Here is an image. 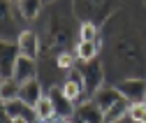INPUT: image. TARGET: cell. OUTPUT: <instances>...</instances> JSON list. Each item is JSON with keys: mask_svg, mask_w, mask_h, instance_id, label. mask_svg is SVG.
<instances>
[{"mask_svg": "<svg viewBox=\"0 0 146 123\" xmlns=\"http://www.w3.org/2000/svg\"><path fill=\"white\" fill-rule=\"evenodd\" d=\"M60 91L67 95V100L72 102V104H79L84 102V95H86V84H84V77H81V72L74 67L72 72H67V77L63 79V84H60Z\"/></svg>", "mask_w": 146, "mask_h": 123, "instance_id": "obj_5", "label": "cell"}, {"mask_svg": "<svg viewBox=\"0 0 146 123\" xmlns=\"http://www.w3.org/2000/svg\"><path fill=\"white\" fill-rule=\"evenodd\" d=\"M130 118L137 121V123H146V104H144V102L132 104V109H130Z\"/></svg>", "mask_w": 146, "mask_h": 123, "instance_id": "obj_22", "label": "cell"}, {"mask_svg": "<svg viewBox=\"0 0 146 123\" xmlns=\"http://www.w3.org/2000/svg\"><path fill=\"white\" fill-rule=\"evenodd\" d=\"M35 114H37L40 121H51V118H56V107H53V102L49 95H44L37 104H35Z\"/></svg>", "mask_w": 146, "mask_h": 123, "instance_id": "obj_20", "label": "cell"}, {"mask_svg": "<svg viewBox=\"0 0 146 123\" xmlns=\"http://www.w3.org/2000/svg\"><path fill=\"white\" fill-rule=\"evenodd\" d=\"M14 79L19 81V84H26V81L37 79V63L21 56L19 63H16V67H14Z\"/></svg>", "mask_w": 146, "mask_h": 123, "instance_id": "obj_15", "label": "cell"}, {"mask_svg": "<svg viewBox=\"0 0 146 123\" xmlns=\"http://www.w3.org/2000/svg\"><path fill=\"white\" fill-rule=\"evenodd\" d=\"M77 19L72 12L70 0H56L51 3L46 16H44V30H42V42L49 51H67L72 44V35H74V21Z\"/></svg>", "mask_w": 146, "mask_h": 123, "instance_id": "obj_2", "label": "cell"}, {"mask_svg": "<svg viewBox=\"0 0 146 123\" xmlns=\"http://www.w3.org/2000/svg\"><path fill=\"white\" fill-rule=\"evenodd\" d=\"M74 121H77V118H74ZM77 123H81V121H77Z\"/></svg>", "mask_w": 146, "mask_h": 123, "instance_id": "obj_26", "label": "cell"}, {"mask_svg": "<svg viewBox=\"0 0 146 123\" xmlns=\"http://www.w3.org/2000/svg\"><path fill=\"white\" fill-rule=\"evenodd\" d=\"M3 114H5L7 118L21 116V118H28V121H33V123H40V118H37V114H35V109L28 107L26 102H21L19 98H16V100H9V102H3Z\"/></svg>", "mask_w": 146, "mask_h": 123, "instance_id": "obj_11", "label": "cell"}, {"mask_svg": "<svg viewBox=\"0 0 146 123\" xmlns=\"http://www.w3.org/2000/svg\"><path fill=\"white\" fill-rule=\"evenodd\" d=\"M16 47H19V54L23 58H30V61H37L40 51H42V37L35 30L26 28L19 37H16Z\"/></svg>", "mask_w": 146, "mask_h": 123, "instance_id": "obj_8", "label": "cell"}, {"mask_svg": "<svg viewBox=\"0 0 146 123\" xmlns=\"http://www.w3.org/2000/svg\"><path fill=\"white\" fill-rule=\"evenodd\" d=\"M121 98H123V95L116 91V86H109V84H107V86H102V88L93 95V102L98 104V107H100L104 114H107V112L111 109V107H114V104H116Z\"/></svg>", "mask_w": 146, "mask_h": 123, "instance_id": "obj_13", "label": "cell"}, {"mask_svg": "<svg viewBox=\"0 0 146 123\" xmlns=\"http://www.w3.org/2000/svg\"><path fill=\"white\" fill-rule=\"evenodd\" d=\"M49 98L53 102V107H56V116L60 118H72L77 112V104H72L67 100V95L60 91V86H49Z\"/></svg>", "mask_w": 146, "mask_h": 123, "instance_id": "obj_10", "label": "cell"}, {"mask_svg": "<svg viewBox=\"0 0 146 123\" xmlns=\"http://www.w3.org/2000/svg\"><path fill=\"white\" fill-rule=\"evenodd\" d=\"M42 3H56V0H42Z\"/></svg>", "mask_w": 146, "mask_h": 123, "instance_id": "obj_24", "label": "cell"}, {"mask_svg": "<svg viewBox=\"0 0 146 123\" xmlns=\"http://www.w3.org/2000/svg\"><path fill=\"white\" fill-rule=\"evenodd\" d=\"M77 37H79V42H98L100 40V26H95V23H79L77 26Z\"/></svg>", "mask_w": 146, "mask_h": 123, "instance_id": "obj_19", "label": "cell"}, {"mask_svg": "<svg viewBox=\"0 0 146 123\" xmlns=\"http://www.w3.org/2000/svg\"><path fill=\"white\" fill-rule=\"evenodd\" d=\"M0 14H3V19H0V35H3V42H12V37H19V35L26 30V28H21L19 21H14L12 3L3 0V5H0Z\"/></svg>", "mask_w": 146, "mask_h": 123, "instance_id": "obj_7", "label": "cell"}, {"mask_svg": "<svg viewBox=\"0 0 146 123\" xmlns=\"http://www.w3.org/2000/svg\"><path fill=\"white\" fill-rule=\"evenodd\" d=\"M77 70L81 72V77H84L86 93H88V95H95V93L102 88V86H104V81H107L104 65L100 63V58L88 61V63H79V61H77Z\"/></svg>", "mask_w": 146, "mask_h": 123, "instance_id": "obj_4", "label": "cell"}, {"mask_svg": "<svg viewBox=\"0 0 146 123\" xmlns=\"http://www.w3.org/2000/svg\"><path fill=\"white\" fill-rule=\"evenodd\" d=\"M42 5H44L42 0H21V3L16 5V12L23 16L26 23H30V21H35L42 14Z\"/></svg>", "mask_w": 146, "mask_h": 123, "instance_id": "obj_17", "label": "cell"}, {"mask_svg": "<svg viewBox=\"0 0 146 123\" xmlns=\"http://www.w3.org/2000/svg\"><path fill=\"white\" fill-rule=\"evenodd\" d=\"M70 3H72V12L79 19V23L102 26L111 19L118 0H70Z\"/></svg>", "mask_w": 146, "mask_h": 123, "instance_id": "obj_3", "label": "cell"}, {"mask_svg": "<svg viewBox=\"0 0 146 123\" xmlns=\"http://www.w3.org/2000/svg\"><path fill=\"white\" fill-rule=\"evenodd\" d=\"M102 47H104V42H102V40H98V42H77V47H74V56H77V61H79V63L95 61Z\"/></svg>", "mask_w": 146, "mask_h": 123, "instance_id": "obj_16", "label": "cell"}, {"mask_svg": "<svg viewBox=\"0 0 146 123\" xmlns=\"http://www.w3.org/2000/svg\"><path fill=\"white\" fill-rule=\"evenodd\" d=\"M42 98H44V95H42V84H40L37 79H33V81H26V84H21L19 100H21V102H26L28 107H33V109H35V104H37Z\"/></svg>", "mask_w": 146, "mask_h": 123, "instance_id": "obj_14", "label": "cell"}, {"mask_svg": "<svg viewBox=\"0 0 146 123\" xmlns=\"http://www.w3.org/2000/svg\"><path fill=\"white\" fill-rule=\"evenodd\" d=\"M19 91H21V84L16 81V79H3V88H0V95H3V102L16 100V98H19Z\"/></svg>", "mask_w": 146, "mask_h": 123, "instance_id": "obj_21", "label": "cell"}, {"mask_svg": "<svg viewBox=\"0 0 146 123\" xmlns=\"http://www.w3.org/2000/svg\"><path fill=\"white\" fill-rule=\"evenodd\" d=\"M0 54H3V58H0L3 79H14V67H16V63H19V58H21L16 42H3L0 44Z\"/></svg>", "mask_w": 146, "mask_h": 123, "instance_id": "obj_9", "label": "cell"}, {"mask_svg": "<svg viewBox=\"0 0 146 123\" xmlns=\"http://www.w3.org/2000/svg\"><path fill=\"white\" fill-rule=\"evenodd\" d=\"M111 19L114 21H109V40L104 42V49H109V56L104 61V74L109 86H116L123 79L144 77L146 56L139 33L130 21H125V12Z\"/></svg>", "mask_w": 146, "mask_h": 123, "instance_id": "obj_1", "label": "cell"}, {"mask_svg": "<svg viewBox=\"0 0 146 123\" xmlns=\"http://www.w3.org/2000/svg\"><path fill=\"white\" fill-rule=\"evenodd\" d=\"M74 118L81 121V123H104V112L93 100H84L74 112Z\"/></svg>", "mask_w": 146, "mask_h": 123, "instance_id": "obj_12", "label": "cell"}, {"mask_svg": "<svg viewBox=\"0 0 146 123\" xmlns=\"http://www.w3.org/2000/svg\"><path fill=\"white\" fill-rule=\"evenodd\" d=\"M7 3H12V5H19V3H21V0H7Z\"/></svg>", "mask_w": 146, "mask_h": 123, "instance_id": "obj_23", "label": "cell"}, {"mask_svg": "<svg viewBox=\"0 0 146 123\" xmlns=\"http://www.w3.org/2000/svg\"><path fill=\"white\" fill-rule=\"evenodd\" d=\"M144 104H146V98H144Z\"/></svg>", "mask_w": 146, "mask_h": 123, "instance_id": "obj_25", "label": "cell"}, {"mask_svg": "<svg viewBox=\"0 0 146 123\" xmlns=\"http://www.w3.org/2000/svg\"><path fill=\"white\" fill-rule=\"evenodd\" d=\"M130 109H132V102H127L125 98H121V100L114 104V107L104 114V123H118L121 118L130 116Z\"/></svg>", "mask_w": 146, "mask_h": 123, "instance_id": "obj_18", "label": "cell"}, {"mask_svg": "<svg viewBox=\"0 0 146 123\" xmlns=\"http://www.w3.org/2000/svg\"><path fill=\"white\" fill-rule=\"evenodd\" d=\"M116 91L132 104H139L144 102L146 98V79L144 77H132V79H123L116 84Z\"/></svg>", "mask_w": 146, "mask_h": 123, "instance_id": "obj_6", "label": "cell"}]
</instances>
